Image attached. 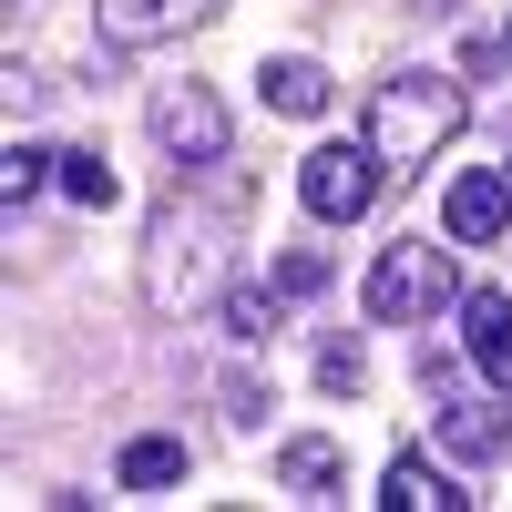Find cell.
Segmentation results:
<instances>
[{"instance_id":"obj_1","label":"cell","mask_w":512,"mask_h":512,"mask_svg":"<svg viewBox=\"0 0 512 512\" xmlns=\"http://www.w3.org/2000/svg\"><path fill=\"white\" fill-rule=\"evenodd\" d=\"M461 123H472V103H461L451 72H390V82L369 93V123H359V134H369L379 164H431Z\"/></svg>"},{"instance_id":"obj_2","label":"cell","mask_w":512,"mask_h":512,"mask_svg":"<svg viewBox=\"0 0 512 512\" xmlns=\"http://www.w3.org/2000/svg\"><path fill=\"white\" fill-rule=\"evenodd\" d=\"M359 308H369L379 328H420V318L461 308V267H451V246H431V236L379 246V267H369V287H359Z\"/></svg>"},{"instance_id":"obj_3","label":"cell","mask_w":512,"mask_h":512,"mask_svg":"<svg viewBox=\"0 0 512 512\" xmlns=\"http://www.w3.org/2000/svg\"><path fill=\"white\" fill-rule=\"evenodd\" d=\"M379 175H390V164L369 154V134L359 144H318L308 164H297V205H308L318 226H359L369 205H379Z\"/></svg>"},{"instance_id":"obj_4","label":"cell","mask_w":512,"mask_h":512,"mask_svg":"<svg viewBox=\"0 0 512 512\" xmlns=\"http://www.w3.org/2000/svg\"><path fill=\"white\" fill-rule=\"evenodd\" d=\"M144 123H154V144H164V164H175V175H205V164H226V103L205 93V82H164Z\"/></svg>"},{"instance_id":"obj_5","label":"cell","mask_w":512,"mask_h":512,"mask_svg":"<svg viewBox=\"0 0 512 512\" xmlns=\"http://www.w3.org/2000/svg\"><path fill=\"white\" fill-rule=\"evenodd\" d=\"M502 226H512V164H472V175H451L441 236H451V246H492Z\"/></svg>"},{"instance_id":"obj_6","label":"cell","mask_w":512,"mask_h":512,"mask_svg":"<svg viewBox=\"0 0 512 512\" xmlns=\"http://www.w3.org/2000/svg\"><path fill=\"white\" fill-rule=\"evenodd\" d=\"M461 349L512 400V287H461Z\"/></svg>"},{"instance_id":"obj_7","label":"cell","mask_w":512,"mask_h":512,"mask_svg":"<svg viewBox=\"0 0 512 512\" xmlns=\"http://www.w3.org/2000/svg\"><path fill=\"white\" fill-rule=\"evenodd\" d=\"M103 11V41H123V52H144V41H175L195 21H216L226 0H93Z\"/></svg>"},{"instance_id":"obj_8","label":"cell","mask_w":512,"mask_h":512,"mask_svg":"<svg viewBox=\"0 0 512 512\" xmlns=\"http://www.w3.org/2000/svg\"><path fill=\"white\" fill-rule=\"evenodd\" d=\"M256 93H267V113H287V123H318L328 113V72L308 52H267L256 62Z\"/></svg>"},{"instance_id":"obj_9","label":"cell","mask_w":512,"mask_h":512,"mask_svg":"<svg viewBox=\"0 0 512 512\" xmlns=\"http://www.w3.org/2000/svg\"><path fill=\"white\" fill-rule=\"evenodd\" d=\"M216 318H226L236 349H267V338L287 328V287H277V277H236V287L216 297Z\"/></svg>"},{"instance_id":"obj_10","label":"cell","mask_w":512,"mask_h":512,"mask_svg":"<svg viewBox=\"0 0 512 512\" xmlns=\"http://www.w3.org/2000/svg\"><path fill=\"white\" fill-rule=\"evenodd\" d=\"M431 431H441L461 461H492V451L512 441V410H502V400H451V410L431 420Z\"/></svg>"},{"instance_id":"obj_11","label":"cell","mask_w":512,"mask_h":512,"mask_svg":"<svg viewBox=\"0 0 512 512\" xmlns=\"http://www.w3.org/2000/svg\"><path fill=\"white\" fill-rule=\"evenodd\" d=\"M379 502H390V512H461L472 492H461V482H441L420 451H400V461H390V482H379Z\"/></svg>"},{"instance_id":"obj_12","label":"cell","mask_w":512,"mask_h":512,"mask_svg":"<svg viewBox=\"0 0 512 512\" xmlns=\"http://www.w3.org/2000/svg\"><path fill=\"white\" fill-rule=\"evenodd\" d=\"M277 482H287L297 502H338L349 461H338V441H287V451H277Z\"/></svg>"},{"instance_id":"obj_13","label":"cell","mask_w":512,"mask_h":512,"mask_svg":"<svg viewBox=\"0 0 512 512\" xmlns=\"http://www.w3.org/2000/svg\"><path fill=\"white\" fill-rule=\"evenodd\" d=\"M113 482H123V492H175V482H185V441H164V431H144V441H123V461H113Z\"/></svg>"},{"instance_id":"obj_14","label":"cell","mask_w":512,"mask_h":512,"mask_svg":"<svg viewBox=\"0 0 512 512\" xmlns=\"http://www.w3.org/2000/svg\"><path fill=\"white\" fill-rule=\"evenodd\" d=\"M41 185H62V154H52V144H21V134H11V154H0V205L21 216V205H31Z\"/></svg>"},{"instance_id":"obj_15","label":"cell","mask_w":512,"mask_h":512,"mask_svg":"<svg viewBox=\"0 0 512 512\" xmlns=\"http://www.w3.org/2000/svg\"><path fill=\"white\" fill-rule=\"evenodd\" d=\"M62 195H72V205H113L123 185H113V164H103L93 144H72V154H62Z\"/></svg>"},{"instance_id":"obj_16","label":"cell","mask_w":512,"mask_h":512,"mask_svg":"<svg viewBox=\"0 0 512 512\" xmlns=\"http://www.w3.org/2000/svg\"><path fill=\"white\" fill-rule=\"evenodd\" d=\"M318 390H328V400H359V390H369V359L349 349V338H338V349H318Z\"/></svg>"},{"instance_id":"obj_17","label":"cell","mask_w":512,"mask_h":512,"mask_svg":"<svg viewBox=\"0 0 512 512\" xmlns=\"http://www.w3.org/2000/svg\"><path fill=\"white\" fill-rule=\"evenodd\" d=\"M277 287H287V297H318V287H328V246H287V256H277Z\"/></svg>"},{"instance_id":"obj_18","label":"cell","mask_w":512,"mask_h":512,"mask_svg":"<svg viewBox=\"0 0 512 512\" xmlns=\"http://www.w3.org/2000/svg\"><path fill=\"white\" fill-rule=\"evenodd\" d=\"M226 420H236V431H256V420H267V400H256V379H226Z\"/></svg>"},{"instance_id":"obj_19","label":"cell","mask_w":512,"mask_h":512,"mask_svg":"<svg viewBox=\"0 0 512 512\" xmlns=\"http://www.w3.org/2000/svg\"><path fill=\"white\" fill-rule=\"evenodd\" d=\"M502 41H512V31H502Z\"/></svg>"}]
</instances>
